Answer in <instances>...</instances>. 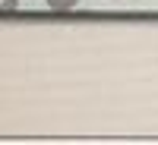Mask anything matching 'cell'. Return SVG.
Instances as JSON below:
<instances>
[{"instance_id":"7a4b0ae2","label":"cell","mask_w":158,"mask_h":145,"mask_svg":"<svg viewBox=\"0 0 158 145\" xmlns=\"http://www.w3.org/2000/svg\"><path fill=\"white\" fill-rule=\"evenodd\" d=\"M19 6V0H0V13H10V10H16Z\"/></svg>"},{"instance_id":"6da1fadb","label":"cell","mask_w":158,"mask_h":145,"mask_svg":"<svg viewBox=\"0 0 158 145\" xmlns=\"http://www.w3.org/2000/svg\"><path fill=\"white\" fill-rule=\"evenodd\" d=\"M44 3H48L51 10H70V6L79 3V0H44Z\"/></svg>"}]
</instances>
